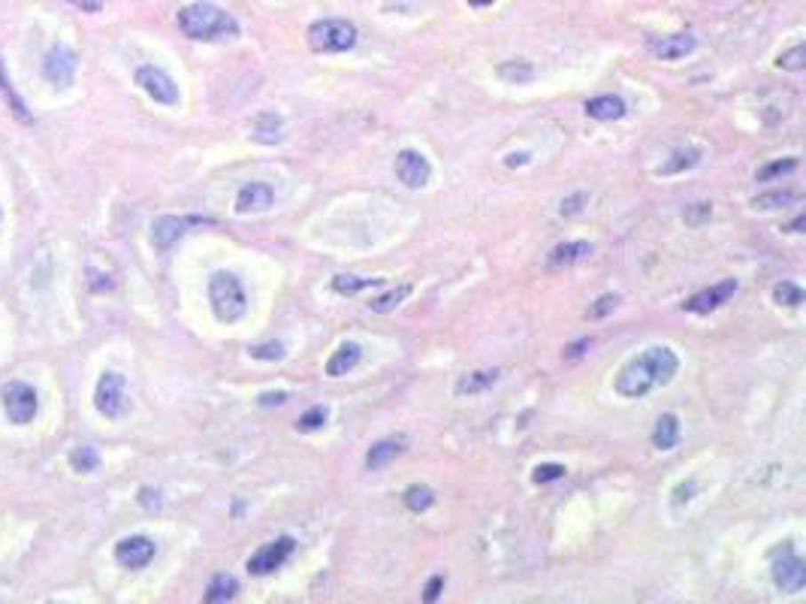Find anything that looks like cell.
<instances>
[{
	"instance_id": "6da1fadb",
	"label": "cell",
	"mask_w": 806,
	"mask_h": 604,
	"mask_svg": "<svg viewBox=\"0 0 806 604\" xmlns=\"http://www.w3.org/2000/svg\"><path fill=\"white\" fill-rule=\"evenodd\" d=\"M676 369H680V360H676L671 348L665 345L646 348L641 357L628 360L619 369V374H616V393L626 396V399H641L652 387L671 384Z\"/></svg>"
},
{
	"instance_id": "7a4b0ae2",
	"label": "cell",
	"mask_w": 806,
	"mask_h": 604,
	"mask_svg": "<svg viewBox=\"0 0 806 604\" xmlns=\"http://www.w3.org/2000/svg\"><path fill=\"white\" fill-rule=\"evenodd\" d=\"M179 30L191 40L215 43L239 36V21L215 4H191L179 12Z\"/></svg>"
},
{
	"instance_id": "3957f363",
	"label": "cell",
	"mask_w": 806,
	"mask_h": 604,
	"mask_svg": "<svg viewBox=\"0 0 806 604\" xmlns=\"http://www.w3.org/2000/svg\"><path fill=\"white\" fill-rule=\"evenodd\" d=\"M209 300H211V311H215L218 320L224 324H235L242 315L248 311V296L242 281L235 278L233 272H215L209 278Z\"/></svg>"
},
{
	"instance_id": "277c9868",
	"label": "cell",
	"mask_w": 806,
	"mask_h": 604,
	"mask_svg": "<svg viewBox=\"0 0 806 604\" xmlns=\"http://www.w3.org/2000/svg\"><path fill=\"white\" fill-rule=\"evenodd\" d=\"M308 45L317 55H336L356 45V28L347 19H321L308 28Z\"/></svg>"
},
{
	"instance_id": "5b68a950",
	"label": "cell",
	"mask_w": 806,
	"mask_h": 604,
	"mask_svg": "<svg viewBox=\"0 0 806 604\" xmlns=\"http://www.w3.org/2000/svg\"><path fill=\"white\" fill-rule=\"evenodd\" d=\"M94 405L97 411L106 417H121L127 415V408H131V399H127V381L124 374L118 372H106L100 381H97V390H94Z\"/></svg>"
},
{
	"instance_id": "8992f818",
	"label": "cell",
	"mask_w": 806,
	"mask_h": 604,
	"mask_svg": "<svg viewBox=\"0 0 806 604\" xmlns=\"http://www.w3.org/2000/svg\"><path fill=\"white\" fill-rule=\"evenodd\" d=\"M293 550H296V541L291 538V535H281V538L269 541V544H263L257 553L248 556V565H245L248 575H257V577L272 575V571L281 568V565L291 560Z\"/></svg>"
},
{
	"instance_id": "52a82bcc",
	"label": "cell",
	"mask_w": 806,
	"mask_h": 604,
	"mask_svg": "<svg viewBox=\"0 0 806 604\" xmlns=\"http://www.w3.org/2000/svg\"><path fill=\"white\" fill-rule=\"evenodd\" d=\"M4 408L12 423H30L36 417V390L25 384V381H10L4 387Z\"/></svg>"
},
{
	"instance_id": "ba28073f",
	"label": "cell",
	"mask_w": 806,
	"mask_h": 604,
	"mask_svg": "<svg viewBox=\"0 0 806 604\" xmlns=\"http://www.w3.org/2000/svg\"><path fill=\"white\" fill-rule=\"evenodd\" d=\"M770 575H773L777 590H782V592H801L806 586V565L792 547H786V553L773 560Z\"/></svg>"
},
{
	"instance_id": "9c48e42d",
	"label": "cell",
	"mask_w": 806,
	"mask_h": 604,
	"mask_svg": "<svg viewBox=\"0 0 806 604\" xmlns=\"http://www.w3.org/2000/svg\"><path fill=\"white\" fill-rule=\"evenodd\" d=\"M136 85L146 91L151 101H157V103H164V106H176L179 103L176 82H172L164 70H157V67H140V70H136Z\"/></svg>"
},
{
	"instance_id": "30bf717a",
	"label": "cell",
	"mask_w": 806,
	"mask_h": 604,
	"mask_svg": "<svg viewBox=\"0 0 806 604\" xmlns=\"http://www.w3.org/2000/svg\"><path fill=\"white\" fill-rule=\"evenodd\" d=\"M196 224H209V218H179V215H161L151 224V242H155V248H172L181 236H185L191 227Z\"/></svg>"
},
{
	"instance_id": "8fae6325",
	"label": "cell",
	"mask_w": 806,
	"mask_h": 604,
	"mask_svg": "<svg viewBox=\"0 0 806 604\" xmlns=\"http://www.w3.org/2000/svg\"><path fill=\"white\" fill-rule=\"evenodd\" d=\"M396 175H399V181H405L408 188H426L429 185V179H432V166L420 151L405 149V151H399L396 155Z\"/></svg>"
},
{
	"instance_id": "7c38bea8",
	"label": "cell",
	"mask_w": 806,
	"mask_h": 604,
	"mask_svg": "<svg viewBox=\"0 0 806 604\" xmlns=\"http://www.w3.org/2000/svg\"><path fill=\"white\" fill-rule=\"evenodd\" d=\"M155 541L151 538H146V535H133V538H124V541H118V547H116V560L124 565V568H131V571H140V568H146V565L155 560Z\"/></svg>"
},
{
	"instance_id": "4fadbf2b",
	"label": "cell",
	"mask_w": 806,
	"mask_h": 604,
	"mask_svg": "<svg viewBox=\"0 0 806 604\" xmlns=\"http://www.w3.org/2000/svg\"><path fill=\"white\" fill-rule=\"evenodd\" d=\"M695 45H698V40L691 34H667V36L650 34V36H646V49H650L652 55L661 58V60H680V58H686V55H691V52H695Z\"/></svg>"
},
{
	"instance_id": "5bb4252c",
	"label": "cell",
	"mask_w": 806,
	"mask_h": 604,
	"mask_svg": "<svg viewBox=\"0 0 806 604\" xmlns=\"http://www.w3.org/2000/svg\"><path fill=\"white\" fill-rule=\"evenodd\" d=\"M737 294V281L734 278H725L719 281V285L701 290V294H695L691 300L682 302V309L691 311V315H706V311H716L719 305H725L731 296Z\"/></svg>"
},
{
	"instance_id": "9a60e30c",
	"label": "cell",
	"mask_w": 806,
	"mask_h": 604,
	"mask_svg": "<svg viewBox=\"0 0 806 604\" xmlns=\"http://www.w3.org/2000/svg\"><path fill=\"white\" fill-rule=\"evenodd\" d=\"M45 76L55 82L58 88H70L73 76H76V52H70L67 45H55V49L45 55Z\"/></svg>"
},
{
	"instance_id": "2e32d148",
	"label": "cell",
	"mask_w": 806,
	"mask_h": 604,
	"mask_svg": "<svg viewBox=\"0 0 806 604\" xmlns=\"http://www.w3.org/2000/svg\"><path fill=\"white\" fill-rule=\"evenodd\" d=\"M272 200H275V190L263 185V181H251L235 197V212H242V215H248V212H266Z\"/></svg>"
},
{
	"instance_id": "e0dca14e",
	"label": "cell",
	"mask_w": 806,
	"mask_h": 604,
	"mask_svg": "<svg viewBox=\"0 0 806 604\" xmlns=\"http://www.w3.org/2000/svg\"><path fill=\"white\" fill-rule=\"evenodd\" d=\"M583 109H587V116L595 118V121H619L622 116H626V101L616 97V94H602V97H592V101H587Z\"/></svg>"
},
{
	"instance_id": "ac0fdd59",
	"label": "cell",
	"mask_w": 806,
	"mask_h": 604,
	"mask_svg": "<svg viewBox=\"0 0 806 604\" xmlns=\"http://www.w3.org/2000/svg\"><path fill=\"white\" fill-rule=\"evenodd\" d=\"M360 360H363L360 345H356V342H345V345L330 357V363H326V374H330V378H341V374L354 372L356 366H360Z\"/></svg>"
},
{
	"instance_id": "d6986e66",
	"label": "cell",
	"mask_w": 806,
	"mask_h": 604,
	"mask_svg": "<svg viewBox=\"0 0 806 604\" xmlns=\"http://www.w3.org/2000/svg\"><path fill=\"white\" fill-rule=\"evenodd\" d=\"M589 254H592L589 242H565V245H556V248L550 251L547 266H550V270H562V266L580 263V260H587Z\"/></svg>"
},
{
	"instance_id": "ffe728a7",
	"label": "cell",
	"mask_w": 806,
	"mask_h": 604,
	"mask_svg": "<svg viewBox=\"0 0 806 604\" xmlns=\"http://www.w3.org/2000/svg\"><path fill=\"white\" fill-rule=\"evenodd\" d=\"M402 450H405V439H384V441H378V445L366 454V469L369 471L384 469V465L390 463V460H396Z\"/></svg>"
},
{
	"instance_id": "44dd1931",
	"label": "cell",
	"mask_w": 806,
	"mask_h": 604,
	"mask_svg": "<svg viewBox=\"0 0 806 604\" xmlns=\"http://www.w3.org/2000/svg\"><path fill=\"white\" fill-rule=\"evenodd\" d=\"M499 381V372L496 369H481V372H471V374H462L459 381H456V396H475V393H483V390H490L492 384Z\"/></svg>"
},
{
	"instance_id": "7402d4cb",
	"label": "cell",
	"mask_w": 806,
	"mask_h": 604,
	"mask_svg": "<svg viewBox=\"0 0 806 604\" xmlns=\"http://www.w3.org/2000/svg\"><path fill=\"white\" fill-rule=\"evenodd\" d=\"M676 441H680V420H676V415H661L656 430H652V445L658 450H674Z\"/></svg>"
},
{
	"instance_id": "603a6c76",
	"label": "cell",
	"mask_w": 806,
	"mask_h": 604,
	"mask_svg": "<svg viewBox=\"0 0 806 604\" xmlns=\"http://www.w3.org/2000/svg\"><path fill=\"white\" fill-rule=\"evenodd\" d=\"M254 136L257 142H263V145H275V142H281V136H284V125H281V118L275 116V112H263V116H257V121H254Z\"/></svg>"
},
{
	"instance_id": "cb8c5ba5",
	"label": "cell",
	"mask_w": 806,
	"mask_h": 604,
	"mask_svg": "<svg viewBox=\"0 0 806 604\" xmlns=\"http://www.w3.org/2000/svg\"><path fill=\"white\" fill-rule=\"evenodd\" d=\"M698 164H701V151H698V149H682V151H674V155L658 166V175L686 173V170H691V166H698Z\"/></svg>"
},
{
	"instance_id": "d4e9b609",
	"label": "cell",
	"mask_w": 806,
	"mask_h": 604,
	"mask_svg": "<svg viewBox=\"0 0 806 604\" xmlns=\"http://www.w3.org/2000/svg\"><path fill=\"white\" fill-rule=\"evenodd\" d=\"M235 592H239V580L233 575H215L209 584V590H205V601L209 604L230 601V599H235Z\"/></svg>"
},
{
	"instance_id": "484cf974",
	"label": "cell",
	"mask_w": 806,
	"mask_h": 604,
	"mask_svg": "<svg viewBox=\"0 0 806 604\" xmlns=\"http://www.w3.org/2000/svg\"><path fill=\"white\" fill-rule=\"evenodd\" d=\"M499 76L505 82H511V85H523V82L535 79V67H531L529 60H505V64L499 67Z\"/></svg>"
},
{
	"instance_id": "4316f807",
	"label": "cell",
	"mask_w": 806,
	"mask_h": 604,
	"mask_svg": "<svg viewBox=\"0 0 806 604\" xmlns=\"http://www.w3.org/2000/svg\"><path fill=\"white\" fill-rule=\"evenodd\" d=\"M0 88H4V94H6V101H10V109H12V116L21 121V125H34V118H30V112H28V106L15 97V91H12V82H10V76H6V67H4V60H0Z\"/></svg>"
},
{
	"instance_id": "83f0119b",
	"label": "cell",
	"mask_w": 806,
	"mask_h": 604,
	"mask_svg": "<svg viewBox=\"0 0 806 604\" xmlns=\"http://www.w3.org/2000/svg\"><path fill=\"white\" fill-rule=\"evenodd\" d=\"M378 285H381V278H360V275H336V278H332V290H336V294H345V296H354V294H360V290L378 287Z\"/></svg>"
},
{
	"instance_id": "f1b7e54d",
	"label": "cell",
	"mask_w": 806,
	"mask_h": 604,
	"mask_svg": "<svg viewBox=\"0 0 806 604\" xmlns=\"http://www.w3.org/2000/svg\"><path fill=\"white\" fill-rule=\"evenodd\" d=\"M402 499H405L408 511H414V514H423V511L432 508V502H435V493H432L429 487L414 484V487L405 489V495H402Z\"/></svg>"
},
{
	"instance_id": "f546056e",
	"label": "cell",
	"mask_w": 806,
	"mask_h": 604,
	"mask_svg": "<svg viewBox=\"0 0 806 604\" xmlns=\"http://www.w3.org/2000/svg\"><path fill=\"white\" fill-rule=\"evenodd\" d=\"M411 294V285H402V287H396V290H390V294H384V296H378V300H371L369 302V309L371 311H378V315H387V311H393L396 305H402L405 302V296Z\"/></svg>"
},
{
	"instance_id": "4dcf8cb0",
	"label": "cell",
	"mask_w": 806,
	"mask_h": 604,
	"mask_svg": "<svg viewBox=\"0 0 806 604\" xmlns=\"http://www.w3.org/2000/svg\"><path fill=\"white\" fill-rule=\"evenodd\" d=\"M794 200H797L794 190H770V194L755 197V200H752V205H755V209H762V212H767V209H782V205H792Z\"/></svg>"
},
{
	"instance_id": "1f68e13d",
	"label": "cell",
	"mask_w": 806,
	"mask_h": 604,
	"mask_svg": "<svg viewBox=\"0 0 806 604\" xmlns=\"http://www.w3.org/2000/svg\"><path fill=\"white\" fill-rule=\"evenodd\" d=\"M326 420H330V411H326L323 405H315V408H308L306 415L296 420V432H317Z\"/></svg>"
},
{
	"instance_id": "d6a6232c",
	"label": "cell",
	"mask_w": 806,
	"mask_h": 604,
	"mask_svg": "<svg viewBox=\"0 0 806 604\" xmlns=\"http://www.w3.org/2000/svg\"><path fill=\"white\" fill-rule=\"evenodd\" d=\"M70 463H73V469H76V471L88 475V471H94L97 465H100V456H97V450H94V447L82 445V447H76L73 454H70Z\"/></svg>"
},
{
	"instance_id": "836d02e7",
	"label": "cell",
	"mask_w": 806,
	"mask_h": 604,
	"mask_svg": "<svg viewBox=\"0 0 806 604\" xmlns=\"http://www.w3.org/2000/svg\"><path fill=\"white\" fill-rule=\"evenodd\" d=\"M773 300L779 305H788V309H797L803 302V287H797L794 281H782V285L773 287Z\"/></svg>"
},
{
	"instance_id": "e575fe53",
	"label": "cell",
	"mask_w": 806,
	"mask_h": 604,
	"mask_svg": "<svg viewBox=\"0 0 806 604\" xmlns=\"http://www.w3.org/2000/svg\"><path fill=\"white\" fill-rule=\"evenodd\" d=\"M779 70H788V73H801L806 70V45L797 43L794 49H788L786 55H779Z\"/></svg>"
},
{
	"instance_id": "d590c367",
	"label": "cell",
	"mask_w": 806,
	"mask_h": 604,
	"mask_svg": "<svg viewBox=\"0 0 806 604\" xmlns=\"http://www.w3.org/2000/svg\"><path fill=\"white\" fill-rule=\"evenodd\" d=\"M710 218H713V203H691V205H686V212H682V221H686L689 227H701Z\"/></svg>"
},
{
	"instance_id": "8d00e7d4",
	"label": "cell",
	"mask_w": 806,
	"mask_h": 604,
	"mask_svg": "<svg viewBox=\"0 0 806 604\" xmlns=\"http://www.w3.org/2000/svg\"><path fill=\"white\" fill-rule=\"evenodd\" d=\"M797 170V160L794 157H786V160H773V164H767L758 170V181H770L777 179V175H786V173H794Z\"/></svg>"
},
{
	"instance_id": "74e56055",
	"label": "cell",
	"mask_w": 806,
	"mask_h": 604,
	"mask_svg": "<svg viewBox=\"0 0 806 604\" xmlns=\"http://www.w3.org/2000/svg\"><path fill=\"white\" fill-rule=\"evenodd\" d=\"M559 478H565V465H559V463L538 465L535 475H531V480H535V484H550V480H559Z\"/></svg>"
},
{
	"instance_id": "f35d334b",
	"label": "cell",
	"mask_w": 806,
	"mask_h": 604,
	"mask_svg": "<svg viewBox=\"0 0 806 604\" xmlns=\"http://www.w3.org/2000/svg\"><path fill=\"white\" fill-rule=\"evenodd\" d=\"M619 305V296L616 294H604L602 300H595V305H589V311H587V318H592V320H598V318H604V315H610V311Z\"/></svg>"
},
{
	"instance_id": "ab89813d",
	"label": "cell",
	"mask_w": 806,
	"mask_h": 604,
	"mask_svg": "<svg viewBox=\"0 0 806 604\" xmlns=\"http://www.w3.org/2000/svg\"><path fill=\"white\" fill-rule=\"evenodd\" d=\"M251 357H254V360H281V357H284V348H281L278 342H269V345L251 348Z\"/></svg>"
},
{
	"instance_id": "60d3db41",
	"label": "cell",
	"mask_w": 806,
	"mask_h": 604,
	"mask_svg": "<svg viewBox=\"0 0 806 604\" xmlns=\"http://www.w3.org/2000/svg\"><path fill=\"white\" fill-rule=\"evenodd\" d=\"M140 504H142L146 511H151V514H155V511H161V493H157V489L142 487V489H140Z\"/></svg>"
},
{
	"instance_id": "b9f144b4",
	"label": "cell",
	"mask_w": 806,
	"mask_h": 604,
	"mask_svg": "<svg viewBox=\"0 0 806 604\" xmlns=\"http://www.w3.org/2000/svg\"><path fill=\"white\" fill-rule=\"evenodd\" d=\"M589 200V194H574V197H568V200H562V215H577V212L583 209V203Z\"/></svg>"
},
{
	"instance_id": "7bdbcfd3",
	"label": "cell",
	"mask_w": 806,
	"mask_h": 604,
	"mask_svg": "<svg viewBox=\"0 0 806 604\" xmlns=\"http://www.w3.org/2000/svg\"><path fill=\"white\" fill-rule=\"evenodd\" d=\"M88 285H91V290H112L116 287V281H112V275L88 270Z\"/></svg>"
},
{
	"instance_id": "ee69618b",
	"label": "cell",
	"mask_w": 806,
	"mask_h": 604,
	"mask_svg": "<svg viewBox=\"0 0 806 604\" xmlns=\"http://www.w3.org/2000/svg\"><path fill=\"white\" fill-rule=\"evenodd\" d=\"M695 489H698L695 480H689V484H680V487H676V489H674V504H676V508H680L682 502H691V499H695Z\"/></svg>"
},
{
	"instance_id": "f6af8a7d",
	"label": "cell",
	"mask_w": 806,
	"mask_h": 604,
	"mask_svg": "<svg viewBox=\"0 0 806 604\" xmlns=\"http://www.w3.org/2000/svg\"><path fill=\"white\" fill-rule=\"evenodd\" d=\"M441 590H444V577L435 575V577L429 580V584H426V595H423V599H426V601H438Z\"/></svg>"
},
{
	"instance_id": "bcb514c9",
	"label": "cell",
	"mask_w": 806,
	"mask_h": 604,
	"mask_svg": "<svg viewBox=\"0 0 806 604\" xmlns=\"http://www.w3.org/2000/svg\"><path fill=\"white\" fill-rule=\"evenodd\" d=\"M589 348V339H580V342H574L571 348H565V360H580L583 357V350Z\"/></svg>"
},
{
	"instance_id": "7dc6e473",
	"label": "cell",
	"mask_w": 806,
	"mask_h": 604,
	"mask_svg": "<svg viewBox=\"0 0 806 604\" xmlns=\"http://www.w3.org/2000/svg\"><path fill=\"white\" fill-rule=\"evenodd\" d=\"M67 4L79 6V10H82V12H100L103 0H67Z\"/></svg>"
},
{
	"instance_id": "c3c4849f",
	"label": "cell",
	"mask_w": 806,
	"mask_h": 604,
	"mask_svg": "<svg viewBox=\"0 0 806 604\" xmlns=\"http://www.w3.org/2000/svg\"><path fill=\"white\" fill-rule=\"evenodd\" d=\"M284 402H287V393H263L260 396V405H266V408H269V405H284Z\"/></svg>"
},
{
	"instance_id": "681fc988",
	"label": "cell",
	"mask_w": 806,
	"mask_h": 604,
	"mask_svg": "<svg viewBox=\"0 0 806 604\" xmlns=\"http://www.w3.org/2000/svg\"><path fill=\"white\" fill-rule=\"evenodd\" d=\"M529 160V155H511L507 157V166H520V164H526Z\"/></svg>"
},
{
	"instance_id": "f907efd6",
	"label": "cell",
	"mask_w": 806,
	"mask_h": 604,
	"mask_svg": "<svg viewBox=\"0 0 806 604\" xmlns=\"http://www.w3.org/2000/svg\"><path fill=\"white\" fill-rule=\"evenodd\" d=\"M803 224H806V218L801 215V218H797L794 224H792V230H794V233H801V227H803Z\"/></svg>"
},
{
	"instance_id": "816d5d0a",
	"label": "cell",
	"mask_w": 806,
	"mask_h": 604,
	"mask_svg": "<svg viewBox=\"0 0 806 604\" xmlns=\"http://www.w3.org/2000/svg\"><path fill=\"white\" fill-rule=\"evenodd\" d=\"M471 6H486V4H492V0H468Z\"/></svg>"
}]
</instances>
